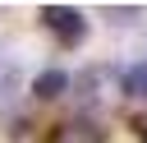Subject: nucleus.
<instances>
[{"mask_svg": "<svg viewBox=\"0 0 147 143\" xmlns=\"http://www.w3.org/2000/svg\"><path fill=\"white\" fill-rule=\"evenodd\" d=\"M64 88H69V74H64V69H41V74L32 78V97H41V101L64 97Z\"/></svg>", "mask_w": 147, "mask_h": 143, "instance_id": "obj_4", "label": "nucleus"}, {"mask_svg": "<svg viewBox=\"0 0 147 143\" xmlns=\"http://www.w3.org/2000/svg\"><path fill=\"white\" fill-rule=\"evenodd\" d=\"M18 88V60L0 46V101H9V92Z\"/></svg>", "mask_w": 147, "mask_h": 143, "instance_id": "obj_5", "label": "nucleus"}, {"mask_svg": "<svg viewBox=\"0 0 147 143\" xmlns=\"http://www.w3.org/2000/svg\"><path fill=\"white\" fill-rule=\"evenodd\" d=\"M110 18H115V23H133V18H138V9H110Z\"/></svg>", "mask_w": 147, "mask_h": 143, "instance_id": "obj_7", "label": "nucleus"}, {"mask_svg": "<svg viewBox=\"0 0 147 143\" xmlns=\"http://www.w3.org/2000/svg\"><path fill=\"white\" fill-rule=\"evenodd\" d=\"M133 134H138V138L147 143V111H142V115H133Z\"/></svg>", "mask_w": 147, "mask_h": 143, "instance_id": "obj_8", "label": "nucleus"}, {"mask_svg": "<svg viewBox=\"0 0 147 143\" xmlns=\"http://www.w3.org/2000/svg\"><path fill=\"white\" fill-rule=\"evenodd\" d=\"M124 92H129V97H142V101H147V60H142V65H133V69L124 74Z\"/></svg>", "mask_w": 147, "mask_h": 143, "instance_id": "obj_6", "label": "nucleus"}, {"mask_svg": "<svg viewBox=\"0 0 147 143\" xmlns=\"http://www.w3.org/2000/svg\"><path fill=\"white\" fill-rule=\"evenodd\" d=\"M51 143H106V129L87 115H74V120H60L51 129Z\"/></svg>", "mask_w": 147, "mask_h": 143, "instance_id": "obj_3", "label": "nucleus"}, {"mask_svg": "<svg viewBox=\"0 0 147 143\" xmlns=\"http://www.w3.org/2000/svg\"><path fill=\"white\" fill-rule=\"evenodd\" d=\"M74 88H78V97H83L87 106H96V101H110V92H115V69H110V65L83 69V74L74 78Z\"/></svg>", "mask_w": 147, "mask_h": 143, "instance_id": "obj_2", "label": "nucleus"}, {"mask_svg": "<svg viewBox=\"0 0 147 143\" xmlns=\"http://www.w3.org/2000/svg\"><path fill=\"white\" fill-rule=\"evenodd\" d=\"M41 23L55 32L60 46H78V42L87 37V18H83V9H69V5H46V9H41Z\"/></svg>", "mask_w": 147, "mask_h": 143, "instance_id": "obj_1", "label": "nucleus"}]
</instances>
